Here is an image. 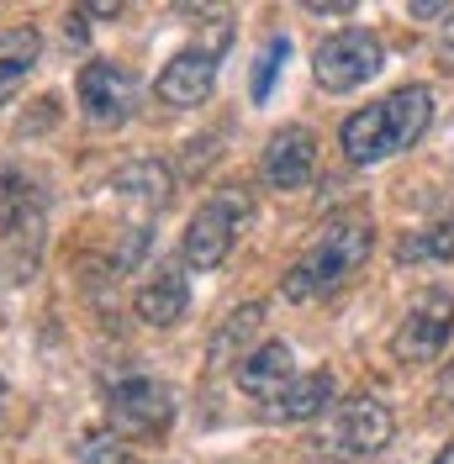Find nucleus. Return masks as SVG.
<instances>
[{
  "label": "nucleus",
  "mask_w": 454,
  "mask_h": 464,
  "mask_svg": "<svg viewBox=\"0 0 454 464\" xmlns=\"http://www.w3.org/2000/svg\"><path fill=\"white\" fill-rule=\"evenodd\" d=\"M370 243H375L370 217H360V211L333 217V222L307 243V254L285 269L281 295L285 301H322V295H333L339 285H349V280L360 275V264L370 259Z\"/></svg>",
  "instance_id": "f257e3e1"
},
{
  "label": "nucleus",
  "mask_w": 454,
  "mask_h": 464,
  "mask_svg": "<svg viewBox=\"0 0 454 464\" xmlns=\"http://www.w3.org/2000/svg\"><path fill=\"white\" fill-rule=\"evenodd\" d=\"M433 121V90L428 85H401L386 101H375L365 111L343 116L339 143L349 153V164H380L401 148H412Z\"/></svg>",
  "instance_id": "f03ea898"
},
{
  "label": "nucleus",
  "mask_w": 454,
  "mask_h": 464,
  "mask_svg": "<svg viewBox=\"0 0 454 464\" xmlns=\"http://www.w3.org/2000/svg\"><path fill=\"white\" fill-rule=\"evenodd\" d=\"M391 433H397L391 406L380 401V396H370V391H354V396L333 401V411L322 417L317 449H322L328 459H339V464H365L391 443Z\"/></svg>",
  "instance_id": "7ed1b4c3"
},
{
  "label": "nucleus",
  "mask_w": 454,
  "mask_h": 464,
  "mask_svg": "<svg viewBox=\"0 0 454 464\" xmlns=\"http://www.w3.org/2000/svg\"><path fill=\"white\" fill-rule=\"evenodd\" d=\"M249 196H243V185H227V190H217L206 206H196V217L185 222V237H180V259L191 264L196 275H206V269H217V264L232 254V237L243 232V222H249Z\"/></svg>",
  "instance_id": "20e7f679"
},
{
  "label": "nucleus",
  "mask_w": 454,
  "mask_h": 464,
  "mask_svg": "<svg viewBox=\"0 0 454 464\" xmlns=\"http://www.w3.org/2000/svg\"><path fill=\"white\" fill-rule=\"evenodd\" d=\"M227 43H232V27L217 16L212 32H206V43H191V48H180V53L164 63V74L153 80V95H159L164 106H174V111L201 106V101L212 95V85H217V63H222Z\"/></svg>",
  "instance_id": "39448f33"
},
{
  "label": "nucleus",
  "mask_w": 454,
  "mask_h": 464,
  "mask_svg": "<svg viewBox=\"0 0 454 464\" xmlns=\"http://www.w3.org/2000/svg\"><path fill=\"white\" fill-rule=\"evenodd\" d=\"M380 63H386V48H380L375 32L343 27V32H328V37L317 43L312 80H317V90H328V95H349V90H360L365 80H375Z\"/></svg>",
  "instance_id": "423d86ee"
},
{
  "label": "nucleus",
  "mask_w": 454,
  "mask_h": 464,
  "mask_svg": "<svg viewBox=\"0 0 454 464\" xmlns=\"http://www.w3.org/2000/svg\"><path fill=\"white\" fill-rule=\"evenodd\" d=\"M449 338H454V295L444 285H423L407 301L397 333H391V359L428 364V359H439L449 348Z\"/></svg>",
  "instance_id": "0eeeda50"
},
{
  "label": "nucleus",
  "mask_w": 454,
  "mask_h": 464,
  "mask_svg": "<svg viewBox=\"0 0 454 464\" xmlns=\"http://www.w3.org/2000/svg\"><path fill=\"white\" fill-rule=\"evenodd\" d=\"M74 95L90 127H122L138 111V80L127 63H112V58H90L74 80Z\"/></svg>",
  "instance_id": "6e6552de"
},
{
  "label": "nucleus",
  "mask_w": 454,
  "mask_h": 464,
  "mask_svg": "<svg viewBox=\"0 0 454 464\" xmlns=\"http://www.w3.org/2000/svg\"><path fill=\"white\" fill-rule=\"evenodd\" d=\"M106 417L133 438L164 433V428L174 422V391L164 385V380H153V375L112 380V391H106Z\"/></svg>",
  "instance_id": "1a4fd4ad"
},
{
  "label": "nucleus",
  "mask_w": 454,
  "mask_h": 464,
  "mask_svg": "<svg viewBox=\"0 0 454 464\" xmlns=\"http://www.w3.org/2000/svg\"><path fill=\"white\" fill-rule=\"evenodd\" d=\"M317 169V138L307 127H281L259 153V179L270 190H301Z\"/></svg>",
  "instance_id": "9d476101"
},
{
  "label": "nucleus",
  "mask_w": 454,
  "mask_h": 464,
  "mask_svg": "<svg viewBox=\"0 0 454 464\" xmlns=\"http://www.w3.org/2000/svg\"><path fill=\"white\" fill-rule=\"evenodd\" d=\"M232 375H238V385H243L254 401L275 406V401H281V391L296 380L291 343H281V338H275V343H259L254 353H243V359H238V370H232Z\"/></svg>",
  "instance_id": "9b49d317"
},
{
  "label": "nucleus",
  "mask_w": 454,
  "mask_h": 464,
  "mask_svg": "<svg viewBox=\"0 0 454 464\" xmlns=\"http://www.w3.org/2000/svg\"><path fill=\"white\" fill-rule=\"evenodd\" d=\"M138 317L148 327H174L191 306V280L180 275V264H153V275L138 285Z\"/></svg>",
  "instance_id": "f8f14e48"
},
{
  "label": "nucleus",
  "mask_w": 454,
  "mask_h": 464,
  "mask_svg": "<svg viewBox=\"0 0 454 464\" xmlns=\"http://www.w3.org/2000/svg\"><path fill=\"white\" fill-rule=\"evenodd\" d=\"M333 375L328 370H307V375H296L291 385L281 391V401L264 406L275 422H312V417H328L333 411Z\"/></svg>",
  "instance_id": "ddd939ff"
},
{
  "label": "nucleus",
  "mask_w": 454,
  "mask_h": 464,
  "mask_svg": "<svg viewBox=\"0 0 454 464\" xmlns=\"http://www.w3.org/2000/svg\"><path fill=\"white\" fill-rule=\"evenodd\" d=\"M37 53H43L37 27H0V95L37 69Z\"/></svg>",
  "instance_id": "4468645a"
},
{
  "label": "nucleus",
  "mask_w": 454,
  "mask_h": 464,
  "mask_svg": "<svg viewBox=\"0 0 454 464\" xmlns=\"http://www.w3.org/2000/svg\"><path fill=\"white\" fill-rule=\"evenodd\" d=\"M43 206H37V190H32L27 174L16 169H0V237H11V232L27 227V217H37Z\"/></svg>",
  "instance_id": "2eb2a0df"
},
{
  "label": "nucleus",
  "mask_w": 454,
  "mask_h": 464,
  "mask_svg": "<svg viewBox=\"0 0 454 464\" xmlns=\"http://www.w3.org/2000/svg\"><path fill=\"white\" fill-rule=\"evenodd\" d=\"M112 185L122 190V196L143 201L148 211H159V206L170 201V169H164V164H153V159H143V164H127V169H116Z\"/></svg>",
  "instance_id": "dca6fc26"
},
{
  "label": "nucleus",
  "mask_w": 454,
  "mask_h": 464,
  "mask_svg": "<svg viewBox=\"0 0 454 464\" xmlns=\"http://www.w3.org/2000/svg\"><path fill=\"white\" fill-rule=\"evenodd\" d=\"M401 264H423V259H454V222H433L423 232H407L397 243Z\"/></svg>",
  "instance_id": "f3484780"
},
{
  "label": "nucleus",
  "mask_w": 454,
  "mask_h": 464,
  "mask_svg": "<svg viewBox=\"0 0 454 464\" xmlns=\"http://www.w3.org/2000/svg\"><path fill=\"white\" fill-rule=\"evenodd\" d=\"M285 58H291V37H285V32L264 37V48H259V58H254V74H249V101H254V106H264V101H270L275 74L285 69Z\"/></svg>",
  "instance_id": "a211bd4d"
},
{
  "label": "nucleus",
  "mask_w": 454,
  "mask_h": 464,
  "mask_svg": "<svg viewBox=\"0 0 454 464\" xmlns=\"http://www.w3.org/2000/svg\"><path fill=\"white\" fill-rule=\"evenodd\" d=\"M259 317H264V306H259V301H249V306H238V312H232V317L222 322V333L212 338V359L222 364V359H227V348H232V343H243V338H254Z\"/></svg>",
  "instance_id": "6ab92c4d"
},
{
  "label": "nucleus",
  "mask_w": 454,
  "mask_h": 464,
  "mask_svg": "<svg viewBox=\"0 0 454 464\" xmlns=\"http://www.w3.org/2000/svg\"><path fill=\"white\" fill-rule=\"evenodd\" d=\"M80 459L85 464H127V449H122L116 433H90L85 443H80Z\"/></svg>",
  "instance_id": "aec40b11"
},
{
  "label": "nucleus",
  "mask_w": 454,
  "mask_h": 464,
  "mask_svg": "<svg viewBox=\"0 0 454 464\" xmlns=\"http://www.w3.org/2000/svg\"><path fill=\"white\" fill-rule=\"evenodd\" d=\"M312 16H354V0H307Z\"/></svg>",
  "instance_id": "412c9836"
},
{
  "label": "nucleus",
  "mask_w": 454,
  "mask_h": 464,
  "mask_svg": "<svg viewBox=\"0 0 454 464\" xmlns=\"http://www.w3.org/2000/svg\"><path fill=\"white\" fill-rule=\"evenodd\" d=\"M90 16H116V11H122V5H116V0H95V5H85Z\"/></svg>",
  "instance_id": "4be33fe9"
},
{
  "label": "nucleus",
  "mask_w": 454,
  "mask_h": 464,
  "mask_svg": "<svg viewBox=\"0 0 454 464\" xmlns=\"http://www.w3.org/2000/svg\"><path fill=\"white\" fill-rule=\"evenodd\" d=\"M412 16H449V5H428L423 0V5H412Z\"/></svg>",
  "instance_id": "5701e85b"
},
{
  "label": "nucleus",
  "mask_w": 454,
  "mask_h": 464,
  "mask_svg": "<svg viewBox=\"0 0 454 464\" xmlns=\"http://www.w3.org/2000/svg\"><path fill=\"white\" fill-rule=\"evenodd\" d=\"M444 53L454 58V11H449V16H444Z\"/></svg>",
  "instance_id": "b1692460"
},
{
  "label": "nucleus",
  "mask_w": 454,
  "mask_h": 464,
  "mask_svg": "<svg viewBox=\"0 0 454 464\" xmlns=\"http://www.w3.org/2000/svg\"><path fill=\"white\" fill-rule=\"evenodd\" d=\"M433 464H454V443H449V449H444V454H439Z\"/></svg>",
  "instance_id": "393cba45"
},
{
  "label": "nucleus",
  "mask_w": 454,
  "mask_h": 464,
  "mask_svg": "<svg viewBox=\"0 0 454 464\" xmlns=\"http://www.w3.org/2000/svg\"><path fill=\"white\" fill-rule=\"evenodd\" d=\"M0 411H5V380H0Z\"/></svg>",
  "instance_id": "a878e982"
}]
</instances>
